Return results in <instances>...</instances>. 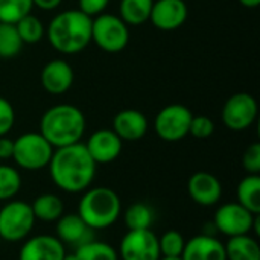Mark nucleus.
<instances>
[{"label":"nucleus","instance_id":"obj_1","mask_svg":"<svg viewBox=\"0 0 260 260\" xmlns=\"http://www.w3.org/2000/svg\"><path fill=\"white\" fill-rule=\"evenodd\" d=\"M96 163L90 157L84 143L56 148L49 161L52 183L66 193H82L96 175Z\"/></svg>","mask_w":260,"mask_h":260},{"label":"nucleus","instance_id":"obj_2","mask_svg":"<svg viewBox=\"0 0 260 260\" xmlns=\"http://www.w3.org/2000/svg\"><path fill=\"white\" fill-rule=\"evenodd\" d=\"M91 17L79 9H67L56 14L46 27L50 46L64 55H75L91 43Z\"/></svg>","mask_w":260,"mask_h":260},{"label":"nucleus","instance_id":"obj_3","mask_svg":"<svg viewBox=\"0 0 260 260\" xmlns=\"http://www.w3.org/2000/svg\"><path fill=\"white\" fill-rule=\"evenodd\" d=\"M38 133L53 149L78 143L85 133V116L72 104L53 105L43 113Z\"/></svg>","mask_w":260,"mask_h":260},{"label":"nucleus","instance_id":"obj_4","mask_svg":"<svg viewBox=\"0 0 260 260\" xmlns=\"http://www.w3.org/2000/svg\"><path fill=\"white\" fill-rule=\"evenodd\" d=\"M78 215L93 232L110 229L122 215L120 197L105 186L88 187L79 200Z\"/></svg>","mask_w":260,"mask_h":260},{"label":"nucleus","instance_id":"obj_5","mask_svg":"<svg viewBox=\"0 0 260 260\" xmlns=\"http://www.w3.org/2000/svg\"><path fill=\"white\" fill-rule=\"evenodd\" d=\"M35 216L29 203L9 200L0 209V238L6 242H23L35 225Z\"/></svg>","mask_w":260,"mask_h":260},{"label":"nucleus","instance_id":"obj_6","mask_svg":"<svg viewBox=\"0 0 260 260\" xmlns=\"http://www.w3.org/2000/svg\"><path fill=\"white\" fill-rule=\"evenodd\" d=\"M91 41L107 53H119L129 43L128 24L114 14H99L91 20Z\"/></svg>","mask_w":260,"mask_h":260},{"label":"nucleus","instance_id":"obj_7","mask_svg":"<svg viewBox=\"0 0 260 260\" xmlns=\"http://www.w3.org/2000/svg\"><path fill=\"white\" fill-rule=\"evenodd\" d=\"M259 215L251 213L244 206L236 203H224L218 207L213 216V225L218 233L229 238L251 235L259 236Z\"/></svg>","mask_w":260,"mask_h":260},{"label":"nucleus","instance_id":"obj_8","mask_svg":"<svg viewBox=\"0 0 260 260\" xmlns=\"http://www.w3.org/2000/svg\"><path fill=\"white\" fill-rule=\"evenodd\" d=\"M53 151L40 133H24L14 140L12 160L24 171H40L49 166Z\"/></svg>","mask_w":260,"mask_h":260},{"label":"nucleus","instance_id":"obj_9","mask_svg":"<svg viewBox=\"0 0 260 260\" xmlns=\"http://www.w3.org/2000/svg\"><path fill=\"white\" fill-rule=\"evenodd\" d=\"M193 114L181 104H171L163 107L154 120L155 134L165 142H180L189 136V126Z\"/></svg>","mask_w":260,"mask_h":260},{"label":"nucleus","instance_id":"obj_10","mask_svg":"<svg viewBox=\"0 0 260 260\" xmlns=\"http://www.w3.org/2000/svg\"><path fill=\"white\" fill-rule=\"evenodd\" d=\"M259 114L257 101L250 93H235L222 107L221 119L232 131H245L256 122Z\"/></svg>","mask_w":260,"mask_h":260},{"label":"nucleus","instance_id":"obj_11","mask_svg":"<svg viewBox=\"0 0 260 260\" xmlns=\"http://www.w3.org/2000/svg\"><path fill=\"white\" fill-rule=\"evenodd\" d=\"M119 260H158V236L151 230H128L119 244Z\"/></svg>","mask_w":260,"mask_h":260},{"label":"nucleus","instance_id":"obj_12","mask_svg":"<svg viewBox=\"0 0 260 260\" xmlns=\"http://www.w3.org/2000/svg\"><path fill=\"white\" fill-rule=\"evenodd\" d=\"M84 145L96 165H108L117 160L123 148L122 139L110 128L94 131Z\"/></svg>","mask_w":260,"mask_h":260},{"label":"nucleus","instance_id":"obj_13","mask_svg":"<svg viewBox=\"0 0 260 260\" xmlns=\"http://www.w3.org/2000/svg\"><path fill=\"white\" fill-rule=\"evenodd\" d=\"M66 245L53 235H37L23 241L18 260H62Z\"/></svg>","mask_w":260,"mask_h":260},{"label":"nucleus","instance_id":"obj_14","mask_svg":"<svg viewBox=\"0 0 260 260\" xmlns=\"http://www.w3.org/2000/svg\"><path fill=\"white\" fill-rule=\"evenodd\" d=\"M187 193L190 200L203 207L216 206L222 198V184L219 178L210 172H195L187 181Z\"/></svg>","mask_w":260,"mask_h":260},{"label":"nucleus","instance_id":"obj_15","mask_svg":"<svg viewBox=\"0 0 260 260\" xmlns=\"http://www.w3.org/2000/svg\"><path fill=\"white\" fill-rule=\"evenodd\" d=\"M189 15L184 0H154L149 20L160 30H175L181 27Z\"/></svg>","mask_w":260,"mask_h":260},{"label":"nucleus","instance_id":"obj_16","mask_svg":"<svg viewBox=\"0 0 260 260\" xmlns=\"http://www.w3.org/2000/svg\"><path fill=\"white\" fill-rule=\"evenodd\" d=\"M43 88L50 94H64L69 91L75 81V73L72 66L64 59L49 61L40 75Z\"/></svg>","mask_w":260,"mask_h":260},{"label":"nucleus","instance_id":"obj_17","mask_svg":"<svg viewBox=\"0 0 260 260\" xmlns=\"http://www.w3.org/2000/svg\"><path fill=\"white\" fill-rule=\"evenodd\" d=\"M181 260H227L225 245L212 235H197L186 241Z\"/></svg>","mask_w":260,"mask_h":260},{"label":"nucleus","instance_id":"obj_18","mask_svg":"<svg viewBox=\"0 0 260 260\" xmlns=\"http://www.w3.org/2000/svg\"><path fill=\"white\" fill-rule=\"evenodd\" d=\"M148 128V119L142 111L126 108L114 116L111 129L122 139V142H136L145 137Z\"/></svg>","mask_w":260,"mask_h":260},{"label":"nucleus","instance_id":"obj_19","mask_svg":"<svg viewBox=\"0 0 260 260\" xmlns=\"http://www.w3.org/2000/svg\"><path fill=\"white\" fill-rule=\"evenodd\" d=\"M56 238L64 245L79 247L93 239V230L78 213H64L56 221Z\"/></svg>","mask_w":260,"mask_h":260},{"label":"nucleus","instance_id":"obj_20","mask_svg":"<svg viewBox=\"0 0 260 260\" xmlns=\"http://www.w3.org/2000/svg\"><path fill=\"white\" fill-rule=\"evenodd\" d=\"M224 245L227 260H260V245L253 235L229 238Z\"/></svg>","mask_w":260,"mask_h":260},{"label":"nucleus","instance_id":"obj_21","mask_svg":"<svg viewBox=\"0 0 260 260\" xmlns=\"http://www.w3.org/2000/svg\"><path fill=\"white\" fill-rule=\"evenodd\" d=\"M32 212L37 221L43 222H56L64 215V201L55 193H41L32 204Z\"/></svg>","mask_w":260,"mask_h":260},{"label":"nucleus","instance_id":"obj_22","mask_svg":"<svg viewBox=\"0 0 260 260\" xmlns=\"http://www.w3.org/2000/svg\"><path fill=\"white\" fill-rule=\"evenodd\" d=\"M238 203L254 215L260 213V175L247 174L236 189Z\"/></svg>","mask_w":260,"mask_h":260},{"label":"nucleus","instance_id":"obj_23","mask_svg":"<svg viewBox=\"0 0 260 260\" xmlns=\"http://www.w3.org/2000/svg\"><path fill=\"white\" fill-rule=\"evenodd\" d=\"M154 0H120L119 17L128 26H140L149 20Z\"/></svg>","mask_w":260,"mask_h":260},{"label":"nucleus","instance_id":"obj_24","mask_svg":"<svg viewBox=\"0 0 260 260\" xmlns=\"http://www.w3.org/2000/svg\"><path fill=\"white\" fill-rule=\"evenodd\" d=\"M155 213L146 203H133L123 212V221L128 230H148L154 224Z\"/></svg>","mask_w":260,"mask_h":260},{"label":"nucleus","instance_id":"obj_25","mask_svg":"<svg viewBox=\"0 0 260 260\" xmlns=\"http://www.w3.org/2000/svg\"><path fill=\"white\" fill-rule=\"evenodd\" d=\"M75 254L79 260H119L117 250L102 241H88L76 247Z\"/></svg>","mask_w":260,"mask_h":260},{"label":"nucleus","instance_id":"obj_26","mask_svg":"<svg viewBox=\"0 0 260 260\" xmlns=\"http://www.w3.org/2000/svg\"><path fill=\"white\" fill-rule=\"evenodd\" d=\"M15 29L23 41V44H35L41 41V38L46 35V27L43 21L34 15L32 12L24 15L15 23Z\"/></svg>","mask_w":260,"mask_h":260},{"label":"nucleus","instance_id":"obj_27","mask_svg":"<svg viewBox=\"0 0 260 260\" xmlns=\"http://www.w3.org/2000/svg\"><path fill=\"white\" fill-rule=\"evenodd\" d=\"M21 49L23 41L15 29V24L0 23V58H14L21 52Z\"/></svg>","mask_w":260,"mask_h":260},{"label":"nucleus","instance_id":"obj_28","mask_svg":"<svg viewBox=\"0 0 260 260\" xmlns=\"http://www.w3.org/2000/svg\"><path fill=\"white\" fill-rule=\"evenodd\" d=\"M21 189V175L17 168L0 165V201H9Z\"/></svg>","mask_w":260,"mask_h":260},{"label":"nucleus","instance_id":"obj_29","mask_svg":"<svg viewBox=\"0 0 260 260\" xmlns=\"http://www.w3.org/2000/svg\"><path fill=\"white\" fill-rule=\"evenodd\" d=\"M32 0H0V23L15 24L20 18L30 14Z\"/></svg>","mask_w":260,"mask_h":260},{"label":"nucleus","instance_id":"obj_30","mask_svg":"<svg viewBox=\"0 0 260 260\" xmlns=\"http://www.w3.org/2000/svg\"><path fill=\"white\" fill-rule=\"evenodd\" d=\"M184 245H186V239L177 230H168L158 238L161 257H181Z\"/></svg>","mask_w":260,"mask_h":260},{"label":"nucleus","instance_id":"obj_31","mask_svg":"<svg viewBox=\"0 0 260 260\" xmlns=\"http://www.w3.org/2000/svg\"><path fill=\"white\" fill-rule=\"evenodd\" d=\"M215 133V123L207 116H193L189 126V136L195 139H209Z\"/></svg>","mask_w":260,"mask_h":260},{"label":"nucleus","instance_id":"obj_32","mask_svg":"<svg viewBox=\"0 0 260 260\" xmlns=\"http://www.w3.org/2000/svg\"><path fill=\"white\" fill-rule=\"evenodd\" d=\"M242 168L245 169L247 174L251 175H259L260 174V143L254 142L251 143L244 155H242Z\"/></svg>","mask_w":260,"mask_h":260},{"label":"nucleus","instance_id":"obj_33","mask_svg":"<svg viewBox=\"0 0 260 260\" xmlns=\"http://www.w3.org/2000/svg\"><path fill=\"white\" fill-rule=\"evenodd\" d=\"M15 123V110L12 104L0 96V137L6 136Z\"/></svg>","mask_w":260,"mask_h":260},{"label":"nucleus","instance_id":"obj_34","mask_svg":"<svg viewBox=\"0 0 260 260\" xmlns=\"http://www.w3.org/2000/svg\"><path fill=\"white\" fill-rule=\"evenodd\" d=\"M108 3H110V0H78V5H79L78 9L93 18V17L102 14L107 9Z\"/></svg>","mask_w":260,"mask_h":260},{"label":"nucleus","instance_id":"obj_35","mask_svg":"<svg viewBox=\"0 0 260 260\" xmlns=\"http://www.w3.org/2000/svg\"><path fill=\"white\" fill-rule=\"evenodd\" d=\"M14 154V140L6 136L0 137V160H9Z\"/></svg>","mask_w":260,"mask_h":260},{"label":"nucleus","instance_id":"obj_36","mask_svg":"<svg viewBox=\"0 0 260 260\" xmlns=\"http://www.w3.org/2000/svg\"><path fill=\"white\" fill-rule=\"evenodd\" d=\"M62 0H32L34 6L43 9V11H53L61 5Z\"/></svg>","mask_w":260,"mask_h":260},{"label":"nucleus","instance_id":"obj_37","mask_svg":"<svg viewBox=\"0 0 260 260\" xmlns=\"http://www.w3.org/2000/svg\"><path fill=\"white\" fill-rule=\"evenodd\" d=\"M239 2L245 8H257L260 5V0H239Z\"/></svg>","mask_w":260,"mask_h":260},{"label":"nucleus","instance_id":"obj_38","mask_svg":"<svg viewBox=\"0 0 260 260\" xmlns=\"http://www.w3.org/2000/svg\"><path fill=\"white\" fill-rule=\"evenodd\" d=\"M62 260H79V259H78V256H76L75 253H72V254H67V253H66V256L62 257Z\"/></svg>","mask_w":260,"mask_h":260},{"label":"nucleus","instance_id":"obj_39","mask_svg":"<svg viewBox=\"0 0 260 260\" xmlns=\"http://www.w3.org/2000/svg\"><path fill=\"white\" fill-rule=\"evenodd\" d=\"M158 260H181V257H160Z\"/></svg>","mask_w":260,"mask_h":260}]
</instances>
